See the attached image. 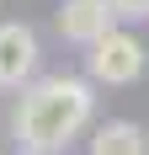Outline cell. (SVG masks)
Masks as SVG:
<instances>
[{
  "mask_svg": "<svg viewBox=\"0 0 149 155\" xmlns=\"http://www.w3.org/2000/svg\"><path fill=\"white\" fill-rule=\"evenodd\" d=\"M96 118V86L85 75H43L16 102V139L27 155H64Z\"/></svg>",
  "mask_w": 149,
  "mask_h": 155,
  "instance_id": "1",
  "label": "cell"
},
{
  "mask_svg": "<svg viewBox=\"0 0 149 155\" xmlns=\"http://www.w3.org/2000/svg\"><path fill=\"white\" fill-rule=\"evenodd\" d=\"M144 70H149V48L128 27L106 32L96 48H85V80L90 86H133Z\"/></svg>",
  "mask_w": 149,
  "mask_h": 155,
  "instance_id": "2",
  "label": "cell"
},
{
  "mask_svg": "<svg viewBox=\"0 0 149 155\" xmlns=\"http://www.w3.org/2000/svg\"><path fill=\"white\" fill-rule=\"evenodd\" d=\"M37 32L27 21H0V91H27L37 80Z\"/></svg>",
  "mask_w": 149,
  "mask_h": 155,
  "instance_id": "3",
  "label": "cell"
},
{
  "mask_svg": "<svg viewBox=\"0 0 149 155\" xmlns=\"http://www.w3.org/2000/svg\"><path fill=\"white\" fill-rule=\"evenodd\" d=\"M106 32H117L112 0H64V5H59V38H64V43L96 48Z\"/></svg>",
  "mask_w": 149,
  "mask_h": 155,
  "instance_id": "4",
  "label": "cell"
},
{
  "mask_svg": "<svg viewBox=\"0 0 149 155\" xmlns=\"http://www.w3.org/2000/svg\"><path fill=\"white\" fill-rule=\"evenodd\" d=\"M90 155H149V134L133 118H106L90 134Z\"/></svg>",
  "mask_w": 149,
  "mask_h": 155,
  "instance_id": "5",
  "label": "cell"
},
{
  "mask_svg": "<svg viewBox=\"0 0 149 155\" xmlns=\"http://www.w3.org/2000/svg\"><path fill=\"white\" fill-rule=\"evenodd\" d=\"M117 21H149V0H112Z\"/></svg>",
  "mask_w": 149,
  "mask_h": 155,
  "instance_id": "6",
  "label": "cell"
},
{
  "mask_svg": "<svg viewBox=\"0 0 149 155\" xmlns=\"http://www.w3.org/2000/svg\"><path fill=\"white\" fill-rule=\"evenodd\" d=\"M21 155H27V150H21Z\"/></svg>",
  "mask_w": 149,
  "mask_h": 155,
  "instance_id": "7",
  "label": "cell"
},
{
  "mask_svg": "<svg viewBox=\"0 0 149 155\" xmlns=\"http://www.w3.org/2000/svg\"><path fill=\"white\" fill-rule=\"evenodd\" d=\"M0 155H5V150H0Z\"/></svg>",
  "mask_w": 149,
  "mask_h": 155,
  "instance_id": "8",
  "label": "cell"
}]
</instances>
